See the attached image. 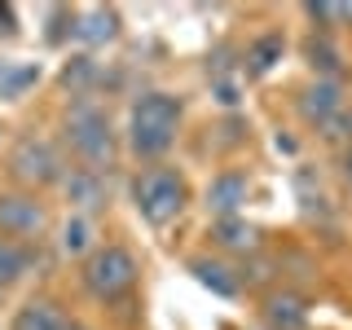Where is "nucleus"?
Instances as JSON below:
<instances>
[{
  "instance_id": "obj_1",
  "label": "nucleus",
  "mask_w": 352,
  "mask_h": 330,
  "mask_svg": "<svg viewBox=\"0 0 352 330\" xmlns=\"http://www.w3.org/2000/svg\"><path fill=\"white\" fill-rule=\"evenodd\" d=\"M75 278H80V291L88 300L110 308L115 317H124V326H137L132 308H137V286H141V260L124 242H102L93 256L80 260Z\"/></svg>"
},
{
  "instance_id": "obj_2",
  "label": "nucleus",
  "mask_w": 352,
  "mask_h": 330,
  "mask_svg": "<svg viewBox=\"0 0 352 330\" xmlns=\"http://www.w3.org/2000/svg\"><path fill=\"white\" fill-rule=\"evenodd\" d=\"M181 119H185V102L176 93H163V88H150L141 93L128 110V154L141 163L163 159L176 137H181Z\"/></svg>"
},
{
  "instance_id": "obj_3",
  "label": "nucleus",
  "mask_w": 352,
  "mask_h": 330,
  "mask_svg": "<svg viewBox=\"0 0 352 330\" xmlns=\"http://www.w3.org/2000/svg\"><path fill=\"white\" fill-rule=\"evenodd\" d=\"M62 146L84 163V168L110 172L119 154V137L110 128V115L97 97H71V106L62 110Z\"/></svg>"
},
{
  "instance_id": "obj_4",
  "label": "nucleus",
  "mask_w": 352,
  "mask_h": 330,
  "mask_svg": "<svg viewBox=\"0 0 352 330\" xmlns=\"http://www.w3.org/2000/svg\"><path fill=\"white\" fill-rule=\"evenodd\" d=\"M71 163L62 159L58 141L44 137L36 128H22L14 141H9V154H5V172L14 181V190H27V194H40L49 185H62V176Z\"/></svg>"
},
{
  "instance_id": "obj_5",
  "label": "nucleus",
  "mask_w": 352,
  "mask_h": 330,
  "mask_svg": "<svg viewBox=\"0 0 352 330\" xmlns=\"http://www.w3.org/2000/svg\"><path fill=\"white\" fill-rule=\"evenodd\" d=\"M132 207H137V216L146 220V225L163 229L172 225V220L185 216V207H190V181H185L181 168H146L132 176Z\"/></svg>"
},
{
  "instance_id": "obj_6",
  "label": "nucleus",
  "mask_w": 352,
  "mask_h": 330,
  "mask_svg": "<svg viewBox=\"0 0 352 330\" xmlns=\"http://www.w3.org/2000/svg\"><path fill=\"white\" fill-rule=\"evenodd\" d=\"M0 234L22 242H40L49 234V207L40 203V194L0 190Z\"/></svg>"
},
{
  "instance_id": "obj_7",
  "label": "nucleus",
  "mask_w": 352,
  "mask_h": 330,
  "mask_svg": "<svg viewBox=\"0 0 352 330\" xmlns=\"http://www.w3.org/2000/svg\"><path fill=\"white\" fill-rule=\"evenodd\" d=\"M251 198V176L242 168H225L207 181L203 190V207L212 220H225V216H242V203Z\"/></svg>"
},
{
  "instance_id": "obj_8",
  "label": "nucleus",
  "mask_w": 352,
  "mask_h": 330,
  "mask_svg": "<svg viewBox=\"0 0 352 330\" xmlns=\"http://www.w3.org/2000/svg\"><path fill=\"white\" fill-rule=\"evenodd\" d=\"M58 190L66 194V203L75 207V216H88V212H102L110 203V185H106V172L97 168H84V163H75V168H66L62 185Z\"/></svg>"
},
{
  "instance_id": "obj_9",
  "label": "nucleus",
  "mask_w": 352,
  "mask_h": 330,
  "mask_svg": "<svg viewBox=\"0 0 352 330\" xmlns=\"http://www.w3.org/2000/svg\"><path fill=\"white\" fill-rule=\"evenodd\" d=\"M344 106H348V93H344L339 80H313L295 93V115H300L308 128H322L326 119H335Z\"/></svg>"
},
{
  "instance_id": "obj_10",
  "label": "nucleus",
  "mask_w": 352,
  "mask_h": 330,
  "mask_svg": "<svg viewBox=\"0 0 352 330\" xmlns=\"http://www.w3.org/2000/svg\"><path fill=\"white\" fill-rule=\"evenodd\" d=\"M308 313H313L308 295L291 291V286L269 291V295L260 300V326H264V330H308Z\"/></svg>"
},
{
  "instance_id": "obj_11",
  "label": "nucleus",
  "mask_w": 352,
  "mask_h": 330,
  "mask_svg": "<svg viewBox=\"0 0 352 330\" xmlns=\"http://www.w3.org/2000/svg\"><path fill=\"white\" fill-rule=\"evenodd\" d=\"M212 247L229 251V256H238V260H247V256H256V251H264V229L251 225L247 216L212 220Z\"/></svg>"
},
{
  "instance_id": "obj_12",
  "label": "nucleus",
  "mask_w": 352,
  "mask_h": 330,
  "mask_svg": "<svg viewBox=\"0 0 352 330\" xmlns=\"http://www.w3.org/2000/svg\"><path fill=\"white\" fill-rule=\"evenodd\" d=\"M40 269V242H22V238H5L0 234V291L18 286L22 278Z\"/></svg>"
},
{
  "instance_id": "obj_13",
  "label": "nucleus",
  "mask_w": 352,
  "mask_h": 330,
  "mask_svg": "<svg viewBox=\"0 0 352 330\" xmlns=\"http://www.w3.org/2000/svg\"><path fill=\"white\" fill-rule=\"evenodd\" d=\"M66 317L71 313L62 308V300H53V295H31V300H22L14 308L9 330H62Z\"/></svg>"
},
{
  "instance_id": "obj_14",
  "label": "nucleus",
  "mask_w": 352,
  "mask_h": 330,
  "mask_svg": "<svg viewBox=\"0 0 352 330\" xmlns=\"http://www.w3.org/2000/svg\"><path fill=\"white\" fill-rule=\"evenodd\" d=\"M185 269L194 273L198 286H207V291L220 295V300H238V295H242L238 269H234V264H225V260H216V256H190V260H185Z\"/></svg>"
},
{
  "instance_id": "obj_15",
  "label": "nucleus",
  "mask_w": 352,
  "mask_h": 330,
  "mask_svg": "<svg viewBox=\"0 0 352 330\" xmlns=\"http://www.w3.org/2000/svg\"><path fill=\"white\" fill-rule=\"evenodd\" d=\"M119 31H124V18H119V9H110V5H88V9H80V31H75V40L88 44V49L115 44Z\"/></svg>"
},
{
  "instance_id": "obj_16",
  "label": "nucleus",
  "mask_w": 352,
  "mask_h": 330,
  "mask_svg": "<svg viewBox=\"0 0 352 330\" xmlns=\"http://www.w3.org/2000/svg\"><path fill=\"white\" fill-rule=\"evenodd\" d=\"M304 62L317 80H339V75L348 71V58L335 44V36H308L304 40Z\"/></svg>"
},
{
  "instance_id": "obj_17",
  "label": "nucleus",
  "mask_w": 352,
  "mask_h": 330,
  "mask_svg": "<svg viewBox=\"0 0 352 330\" xmlns=\"http://www.w3.org/2000/svg\"><path fill=\"white\" fill-rule=\"evenodd\" d=\"M286 53V36L282 31H264V36H256L247 44V62H242V71L251 75V80H260V75H269L273 66L282 62Z\"/></svg>"
},
{
  "instance_id": "obj_18",
  "label": "nucleus",
  "mask_w": 352,
  "mask_h": 330,
  "mask_svg": "<svg viewBox=\"0 0 352 330\" xmlns=\"http://www.w3.org/2000/svg\"><path fill=\"white\" fill-rule=\"evenodd\" d=\"M106 84V71L97 58H88V53H75V58H66L62 66V88H71V97H93V88Z\"/></svg>"
},
{
  "instance_id": "obj_19",
  "label": "nucleus",
  "mask_w": 352,
  "mask_h": 330,
  "mask_svg": "<svg viewBox=\"0 0 352 330\" xmlns=\"http://www.w3.org/2000/svg\"><path fill=\"white\" fill-rule=\"evenodd\" d=\"M40 84V62H9L0 58V102H18L27 88Z\"/></svg>"
},
{
  "instance_id": "obj_20",
  "label": "nucleus",
  "mask_w": 352,
  "mask_h": 330,
  "mask_svg": "<svg viewBox=\"0 0 352 330\" xmlns=\"http://www.w3.org/2000/svg\"><path fill=\"white\" fill-rule=\"evenodd\" d=\"M234 269H238V282L247 286V291H256V286H269V282L282 273V260H278V256H269V251H256V256L238 260Z\"/></svg>"
},
{
  "instance_id": "obj_21",
  "label": "nucleus",
  "mask_w": 352,
  "mask_h": 330,
  "mask_svg": "<svg viewBox=\"0 0 352 330\" xmlns=\"http://www.w3.org/2000/svg\"><path fill=\"white\" fill-rule=\"evenodd\" d=\"M58 247H62V256H75V260L93 256V251H97L93 247V220H88V216H66Z\"/></svg>"
},
{
  "instance_id": "obj_22",
  "label": "nucleus",
  "mask_w": 352,
  "mask_h": 330,
  "mask_svg": "<svg viewBox=\"0 0 352 330\" xmlns=\"http://www.w3.org/2000/svg\"><path fill=\"white\" fill-rule=\"evenodd\" d=\"M44 22H49L44 40H49V44H66V40H75V31H80V9H71V5H53L49 14H44Z\"/></svg>"
},
{
  "instance_id": "obj_23",
  "label": "nucleus",
  "mask_w": 352,
  "mask_h": 330,
  "mask_svg": "<svg viewBox=\"0 0 352 330\" xmlns=\"http://www.w3.org/2000/svg\"><path fill=\"white\" fill-rule=\"evenodd\" d=\"M304 18L313 22V36H335L339 31V5L335 0H308Z\"/></svg>"
},
{
  "instance_id": "obj_24",
  "label": "nucleus",
  "mask_w": 352,
  "mask_h": 330,
  "mask_svg": "<svg viewBox=\"0 0 352 330\" xmlns=\"http://www.w3.org/2000/svg\"><path fill=\"white\" fill-rule=\"evenodd\" d=\"M212 132H216V150H238V146H247V137H251L247 119H238V115H225Z\"/></svg>"
},
{
  "instance_id": "obj_25",
  "label": "nucleus",
  "mask_w": 352,
  "mask_h": 330,
  "mask_svg": "<svg viewBox=\"0 0 352 330\" xmlns=\"http://www.w3.org/2000/svg\"><path fill=\"white\" fill-rule=\"evenodd\" d=\"M317 137H322L326 146H339V150L352 146V106H344L335 119H326V124L317 128Z\"/></svg>"
},
{
  "instance_id": "obj_26",
  "label": "nucleus",
  "mask_w": 352,
  "mask_h": 330,
  "mask_svg": "<svg viewBox=\"0 0 352 330\" xmlns=\"http://www.w3.org/2000/svg\"><path fill=\"white\" fill-rule=\"evenodd\" d=\"M212 93H216V102L225 106V110H234V106L242 102V97H238V84H234V80H216V84H212Z\"/></svg>"
},
{
  "instance_id": "obj_27",
  "label": "nucleus",
  "mask_w": 352,
  "mask_h": 330,
  "mask_svg": "<svg viewBox=\"0 0 352 330\" xmlns=\"http://www.w3.org/2000/svg\"><path fill=\"white\" fill-rule=\"evenodd\" d=\"M0 36H18V18H14V5H0Z\"/></svg>"
},
{
  "instance_id": "obj_28",
  "label": "nucleus",
  "mask_w": 352,
  "mask_h": 330,
  "mask_svg": "<svg viewBox=\"0 0 352 330\" xmlns=\"http://www.w3.org/2000/svg\"><path fill=\"white\" fill-rule=\"evenodd\" d=\"M339 176H344V185L352 190V146L339 150Z\"/></svg>"
},
{
  "instance_id": "obj_29",
  "label": "nucleus",
  "mask_w": 352,
  "mask_h": 330,
  "mask_svg": "<svg viewBox=\"0 0 352 330\" xmlns=\"http://www.w3.org/2000/svg\"><path fill=\"white\" fill-rule=\"evenodd\" d=\"M273 146H278L282 154H295V137H286V132H278V137H273Z\"/></svg>"
},
{
  "instance_id": "obj_30",
  "label": "nucleus",
  "mask_w": 352,
  "mask_h": 330,
  "mask_svg": "<svg viewBox=\"0 0 352 330\" xmlns=\"http://www.w3.org/2000/svg\"><path fill=\"white\" fill-rule=\"evenodd\" d=\"M339 31H352V5H339Z\"/></svg>"
},
{
  "instance_id": "obj_31",
  "label": "nucleus",
  "mask_w": 352,
  "mask_h": 330,
  "mask_svg": "<svg viewBox=\"0 0 352 330\" xmlns=\"http://www.w3.org/2000/svg\"><path fill=\"white\" fill-rule=\"evenodd\" d=\"M62 330H93V326H88L84 317H66V326H62Z\"/></svg>"
},
{
  "instance_id": "obj_32",
  "label": "nucleus",
  "mask_w": 352,
  "mask_h": 330,
  "mask_svg": "<svg viewBox=\"0 0 352 330\" xmlns=\"http://www.w3.org/2000/svg\"><path fill=\"white\" fill-rule=\"evenodd\" d=\"M260 330H264V326H260Z\"/></svg>"
}]
</instances>
